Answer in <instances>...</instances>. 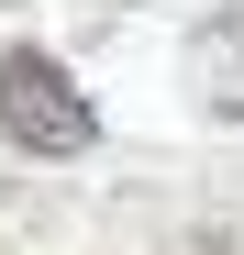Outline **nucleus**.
<instances>
[{"mask_svg": "<svg viewBox=\"0 0 244 255\" xmlns=\"http://www.w3.org/2000/svg\"><path fill=\"white\" fill-rule=\"evenodd\" d=\"M0 133L22 155H89L100 111H89V89H78L45 45H0Z\"/></svg>", "mask_w": 244, "mask_h": 255, "instance_id": "1", "label": "nucleus"}, {"mask_svg": "<svg viewBox=\"0 0 244 255\" xmlns=\"http://www.w3.org/2000/svg\"><path fill=\"white\" fill-rule=\"evenodd\" d=\"M189 67H200V89H211V111H244V0H222V11L200 22Z\"/></svg>", "mask_w": 244, "mask_h": 255, "instance_id": "2", "label": "nucleus"}]
</instances>
